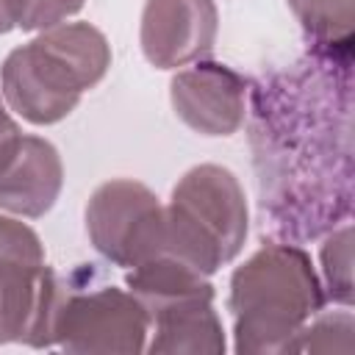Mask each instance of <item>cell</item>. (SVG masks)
Masks as SVG:
<instances>
[{"mask_svg": "<svg viewBox=\"0 0 355 355\" xmlns=\"http://www.w3.org/2000/svg\"><path fill=\"white\" fill-rule=\"evenodd\" d=\"M58 288L36 230L0 214V344L50 349Z\"/></svg>", "mask_w": 355, "mask_h": 355, "instance_id": "cell-4", "label": "cell"}, {"mask_svg": "<svg viewBox=\"0 0 355 355\" xmlns=\"http://www.w3.org/2000/svg\"><path fill=\"white\" fill-rule=\"evenodd\" d=\"M166 244L164 252L214 275L230 263L247 239L250 214L239 178L219 164L191 166L172 189L164 205Z\"/></svg>", "mask_w": 355, "mask_h": 355, "instance_id": "cell-3", "label": "cell"}, {"mask_svg": "<svg viewBox=\"0 0 355 355\" xmlns=\"http://www.w3.org/2000/svg\"><path fill=\"white\" fill-rule=\"evenodd\" d=\"M352 333H355V322L349 311H333V313L319 311L294 336L288 352H349Z\"/></svg>", "mask_w": 355, "mask_h": 355, "instance_id": "cell-12", "label": "cell"}, {"mask_svg": "<svg viewBox=\"0 0 355 355\" xmlns=\"http://www.w3.org/2000/svg\"><path fill=\"white\" fill-rule=\"evenodd\" d=\"M352 230L349 225H344L338 233L327 236V241L322 244V263H324V277L330 286V297H336L338 302L349 305L352 300Z\"/></svg>", "mask_w": 355, "mask_h": 355, "instance_id": "cell-13", "label": "cell"}, {"mask_svg": "<svg viewBox=\"0 0 355 355\" xmlns=\"http://www.w3.org/2000/svg\"><path fill=\"white\" fill-rule=\"evenodd\" d=\"M302 31L319 44H347L355 0H288Z\"/></svg>", "mask_w": 355, "mask_h": 355, "instance_id": "cell-11", "label": "cell"}, {"mask_svg": "<svg viewBox=\"0 0 355 355\" xmlns=\"http://www.w3.org/2000/svg\"><path fill=\"white\" fill-rule=\"evenodd\" d=\"M92 247L114 266H139L164 252L166 219L155 191L139 180L116 178L94 189L86 205Z\"/></svg>", "mask_w": 355, "mask_h": 355, "instance_id": "cell-6", "label": "cell"}, {"mask_svg": "<svg viewBox=\"0 0 355 355\" xmlns=\"http://www.w3.org/2000/svg\"><path fill=\"white\" fill-rule=\"evenodd\" d=\"M86 0H28V11L19 22L22 31H47L78 14Z\"/></svg>", "mask_w": 355, "mask_h": 355, "instance_id": "cell-14", "label": "cell"}, {"mask_svg": "<svg viewBox=\"0 0 355 355\" xmlns=\"http://www.w3.org/2000/svg\"><path fill=\"white\" fill-rule=\"evenodd\" d=\"M64 186L58 150L31 133H14L0 144V208L25 219L44 216Z\"/></svg>", "mask_w": 355, "mask_h": 355, "instance_id": "cell-9", "label": "cell"}, {"mask_svg": "<svg viewBox=\"0 0 355 355\" xmlns=\"http://www.w3.org/2000/svg\"><path fill=\"white\" fill-rule=\"evenodd\" d=\"M169 100L178 119L191 130L202 136H233L244 125L247 83L219 61H197L172 78Z\"/></svg>", "mask_w": 355, "mask_h": 355, "instance_id": "cell-8", "label": "cell"}, {"mask_svg": "<svg viewBox=\"0 0 355 355\" xmlns=\"http://www.w3.org/2000/svg\"><path fill=\"white\" fill-rule=\"evenodd\" d=\"M147 316L153 341L144 349L153 355H222L227 349L214 294H189L153 308Z\"/></svg>", "mask_w": 355, "mask_h": 355, "instance_id": "cell-10", "label": "cell"}, {"mask_svg": "<svg viewBox=\"0 0 355 355\" xmlns=\"http://www.w3.org/2000/svg\"><path fill=\"white\" fill-rule=\"evenodd\" d=\"M25 11H28V0H0V33L19 28Z\"/></svg>", "mask_w": 355, "mask_h": 355, "instance_id": "cell-15", "label": "cell"}, {"mask_svg": "<svg viewBox=\"0 0 355 355\" xmlns=\"http://www.w3.org/2000/svg\"><path fill=\"white\" fill-rule=\"evenodd\" d=\"M219 31L214 0H147L139 44L158 69H178L211 53Z\"/></svg>", "mask_w": 355, "mask_h": 355, "instance_id": "cell-7", "label": "cell"}, {"mask_svg": "<svg viewBox=\"0 0 355 355\" xmlns=\"http://www.w3.org/2000/svg\"><path fill=\"white\" fill-rule=\"evenodd\" d=\"M111 67V44L89 22H61L14 47L0 67L6 105L31 125H53L75 111Z\"/></svg>", "mask_w": 355, "mask_h": 355, "instance_id": "cell-2", "label": "cell"}, {"mask_svg": "<svg viewBox=\"0 0 355 355\" xmlns=\"http://www.w3.org/2000/svg\"><path fill=\"white\" fill-rule=\"evenodd\" d=\"M14 133H19V125H17V122L8 116L6 105L0 103V144H3V141H8Z\"/></svg>", "mask_w": 355, "mask_h": 355, "instance_id": "cell-16", "label": "cell"}, {"mask_svg": "<svg viewBox=\"0 0 355 355\" xmlns=\"http://www.w3.org/2000/svg\"><path fill=\"white\" fill-rule=\"evenodd\" d=\"M150 316L125 288L103 283L86 286L75 277L61 280L53 347L69 355H136L144 352Z\"/></svg>", "mask_w": 355, "mask_h": 355, "instance_id": "cell-5", "label": "cell"}, {"mask_svg": "<svg viewBox=\"0 0 355 355\" xmlns=\"http://www.w3.org/2000/svg\"><path fill=\"white\" fill-rule=\"evenodd\" d=\"M322 308L324 291L311 255L294 244H263L230 275L233 349L241 355L288 352L294 336Z\"/></svg>", "mask_w": 355, "mask_h": 355, "instance_id": "cell-1", "label": "cell"}]
</instances>
